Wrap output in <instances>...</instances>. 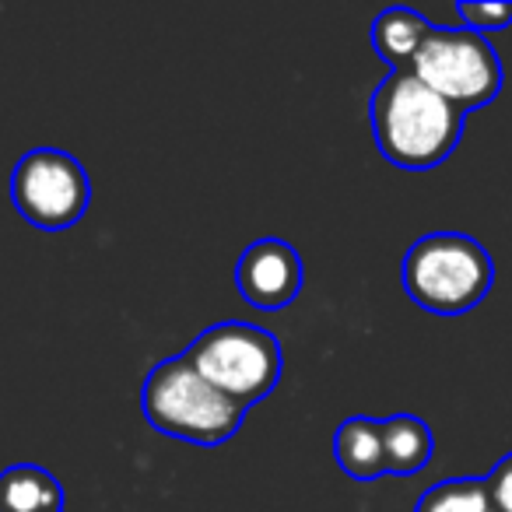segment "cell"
<instances>
[{"label": "cell", "mask_w": 512, "mask_h": 512, "mask_svg": "<svg viewBox=\"0 0 512 512\" xmlns=\"http://www.w3.org/2000/svg\"><path fill=\"white\" fill-rule=\"evenodd\" d=\"M467 113L421 85L411 71H390L369 99L379 155L404 172H428L456 151Z\"/></svg>", "instance_id": "6da1fadb"}, {"label": "cell", "mask_w": 512, "mask_h": 512, "mask_svg": "<svg viewBox=\"0 0 512 512\" xmlns=\"http://www.w3.org/2000/svg\"><path fill=\"white\" fill-rule=\"evenodd\" d=\"M407 299L432 316H463L491 292L495 264L488 249L463 232L421 235L400 264Z\"/></svg>", "instance_id": "7a4b0ae2"}, {"label": "cell", "mask_w": 512, "mask_h": 512, "mask_svg": "<svg viewBox=\"0 0 512 512\" xmlns=\"http://www.w3.org/2000/svg\"><path fill=\"white\" fill-rule=\"evenodd\" d=\"M141 411L148 425L193 446H221L239 432L246 407L218 393L186 355H172L148 372L141 390Z\"/></svg>", "instance_id": "3957f363"}, {"label": "cell", "mask_w": 512, "mask_h": 512, "mask_svg": "<svg viewBox=\"0 0 512 512\" xmlns=\"http://www.w3.org/2000/svg\"><path fill=\"white\" fill-rule=\"evenodd\" d=\"M183 355L214 390L246 411L271 397L285 372L278 337L246 320L214 323L200 337H193Z\"/></svg>", "instance_id": "277c9868"}, {"label": "cell", "mask_w": 512, "mask_h": 512, "mask_svg": "<svg viewBox=\"0 0 512 512\" xmlns=\"http://www.w3.org/2000/svg\"><path fill=\"white\" fill-rule=\"evenodd\" d=\"M411 74L463 113L488 106L505 81L502 57L488 43V36L474 29H439V25L418 50Z\"/></svg>", "instance_id": "5b68a950"}, {"label": "cell", "mask_w": 512, "mask_h": 512, "mask_svg": "<svg viewBox=\"0 0 512 512\" xmlns=\"http://www.w3.org/2000/svg\"><path fill=\"white\" fill-rule=\"evenodd\" d=\"M11 204L39 232H67L92 204L88 172L71 151L36 148L11 172Z\"/></svg>", "instance_id": "8992f818"}, {"label": "cell", "mask_w": 512, "mask_h": 512, "mask_svg": "<svg viewBox=\"0 0 512 512\" xmlns=\"http://www.w3.org/2000/svg\"><path fill=\"white\" fill-rule=\"evenodd\" d=\"M302 281H306V267L299 249L274 235L249 242L235 264V288L242 302L260 313H278L292 306L302 292Z\"/></svg>", "instance_id": "52a82bcc"}, {"label": "cell", "mask_w": 512, "mask_h": 512, "mask_svg": "<svg viewBox=\"0 0 512 512\" xmlns=\"http://www.w3.org/2000/svg\"><path fill=\"white\" fill-rule=\"evenodd\" d=\"M435 25L414 8H386L372 22V50L390 71H411L414 57L432 36Z\"/></svg>", "instance_id": "ba28073f"}, {"label": "cell", "mask_w": 512, "mask_h": 512, "mask_svg": "<svg viewBox=\"0 0 512 512\" xmlns=\"http://www.w3.org/2000/svg\"><path fill=\"white\" fill-rule=\"evenodd\" d=\"M334 460L351 481H379L386 474L379 418L355 414V418L341 421V428L334 432Z\"/></svg>", "instance_id": "9c48e42d"}, {"label": "cell", "mask_w": 512, "mask_h": 512, "mask_svg": "<svg viewBox=\"0 0 512 512\" xmlns=\"http://www.w3.org/2000/svg\"><path fill=\"white\" fill-rule=\"evenodd\" d=\"M0 512H64V488L46 467L11 463L0 470Z\"/></svg>", "instance_id": "30bf717a"}, {"label": "cell", "mask_w": 512, "mask_h": 512, "mask_svg": "<svg viewBox=\"0 0 512 512\" xmlns=\"http://www.w3.org/2000/svg\"><path fill=\"white\" fill-rule=\"evenodd\" d=\"M383 428V453H386V474H418L432 460L435 435L418 414H393L379 421Z\"/></svg>", "instance_id": "8fae6325"}, {"label": "cell", "mask_w": 512, "mask_h": 512, "mask_svg": "<svg viewBox=\"0 0 512 512\" xmlns=\"http://www.w3.org/2000/svg\"><path fill=\"white\" fill-rule=\"evenodd\" d=\"M414 512H498L491 505L484 477H453L439 481L418 498Z\"/></svg>", "instance_id": "7c38bea8"}, {"label": "cell", "mask_w": 512, "mask_h": 512, "mask_svg": "<svg viewBox=\"0 0 512 512\" xmlns=\"http://www.w3.org/2000/svg\"><path fill=\"white\" fill-rule=\"evenodd\" d=\"M456 15L463 18V29H474L481 36H488V32L509 29L512 4L509 0H498V4H470V0H463V4H456Z\"/></svg>", "instance_id": "4fadbf2b"}, {"label": "cell", "mask_w": 512, "mask_h": 512, "mask_svg": "<svg viewBox=\"0 0 512 512\" xmlns=\"http://www.w3.org/2000/svg\"><path fill=\"white\" fill-rule=\"evenodd\" d=\"M488 484V495H491V505L498 512H512V453L502 456V460L491 467V474L484 477Z\"/></svg>", "instance_id": "5bb4252c"}]
</instances>
